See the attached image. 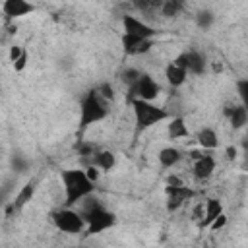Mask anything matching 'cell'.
I'll return each mask as SVG.
<instances>
[{"instance_id":"obj_26","label":"cell","mask_w":248,"mask_h":248,"mask_svg":"<svg viewBox=\"0 0 248 248\" xmlns=\"http://www.w3.org/2000/svg\"><path fill=\"white\" fill-rule=\"evenodd\" d=\"M99 172H101V169L95 167V165H91V163L85 167V174H87V178H89L91 182H97V180H99Z\"/></svg>"},{"instance_id":"obj_20","label":"cell","mask_w":248,"mask_h":248,"mask_svg":"<svg viewBox=\"0 0 248 248\" xmlns=\"http://www.w3.org/2000/svg\"><path fill=\"white\" fill-rule=\"evenodd\" d=\"M198 143H200L202 149L211 151V149H215L219 145V136H217V132L213 128H202L198 132Z\"/></svg>"},{"instance_id":"obj_27","label":"cell","mask_w":248,"mask_h":248,"mask_svg":"<svg viewBox=\"0 0 248 248\" xmlns=\"http://www.w3.org/2000/svg\"><path fill=\"white\" fill-rule=\"evenodd\" d=\"M225 225H227V215H225V213H221V215H219V217H217V219H215L207 229H209V231H221Z\"/></svg>"},{"instance_id":"obj_22","label":"cell","mask_w":248,"mask_h":248,"mask_svg":"<svg viewBox=\"0 0 248 248\" xmlns=\"http://www.w3.org/2000/svg\"><path fill=\"white\" fill-rule=\"evenodd\" d=\"M140 76H141V72H140L138 68H126V70L120 74V79L130 87L132 83H136V81L140 79Z\"/></svg>"},{"instance_id":"obj_18","label":"cell","mask_w":248,"mask_h":248,"mask_svg":"<svg viewBox=\"0 0 248 248\" xmlns=\"http://www.w3.org/2000/svg\"><path fill=\"white\" fill-rule=\"evenodd\" d=\"M167 136L169 140H182L188 136V126H186V120L182 116H174L169 120V126H167Z\"/></svg>"},{"instance_id":"obj_30","label":"cell","mask_w":248,"mask_h":248,"mask_svg":"<svg viewBox=\"0 0 248 248\" xmlns=\"http://www.w3.org/2000/svg\"><path fill=\"white\" fill-rule=\"evenodd\" d=\"M238 87H240V97H242V101H244V105L248 108V81H240Z\"/></svg>"},{"instance_id":"obj_2","label":"cell","mask_w":248,"mask_h":248,"mask_svg":"<svg viewBox=\"0 0 248 248\" xmlns=\"http://www.w3.org/2000/svg\"><path fill=\"white\" fill-rule=\"evenodd\" d=\"M110 101H107L97 89H91L79 105V128H87L91 124H97L108 116Z\"/></svg>"},{"instance_id":"obj_16","label":"cell","mask_w":248,"mask_h":248,"mask_svg":"<svg viewBox=\"0 0 248 248\" xmlns=\"http://www.w3.org/2000/svg\"><path fill=\"white\" fill-rule=\"evenodd\" d=\"M35 190H37V182H35V180L27 182V184L17 192V196H16L14 203L8 207V211H10V209H21L25 203H29V202L33 200V196H35Z\"/></svg>"},{"instance_id":"obj_1","label":"cell","mask_w":248,"mask_h":248,"mask_svg":"<svg viewBox=\"0 0 248 248\" xmlns=\"http://www.w3.org/2000/svg\"><path fill=\"white\" fill-rule=\"evenodd\" d=\"M62 184H64V203L76 205L83 198L91 196L95 190V182H91L85 174V169H66L62 170Z\"/></svg>"},{"instance_id":"obj_7","label":"cell","mask_w":248,"mask_h":248,"mask_svg":"<svg viewBox=\"0 0 248 248\" xmlns=\"http://www.w3.org/2000/svg\"><path fill=\"white\" fill-rule=\"evenodd\" d=\"M174 64H178L180 68H184L188 74L200 76L205 70V56L198 50H188V52H180L174 60Z\"/></svg>"},{"instance_id":"obj_29","label":"cell","mask_w":248,"mask_h":248,"mask_svg":"<svg viewBox=\"0 0 248 248\" xmlns=\"http://www.w3.org/2000/svg\"><path fill=\"white\" fill-rule=\"evenodd\" d=\"M21 54H23V48H21V46H17V45L10 46V62H16Z\"/></svg>"},{"instance_id":"obj_3","label":"cell","mask_w":248,"mask_h":248,"mask_svg":"<svg viewBox=\"0 0 248 248\" xmlns=\"http://www.w3.org/2000/svg\"><path fill=\"white\" fill-rule=\"evenodd\" d=\"M132 110H134V118H136V126L140 130L151 128L163 120L169 118V112L157 105H153L151 101H143V99H132Z\"/></svg>"},{"instance_id":"obj_8","label":"cell","mask_w":248,"mask_h":248,"mask_svg":"<svg viewBox=\"0 0 248 248\" xmlns=\"http://www.w3.org/2000/svg\"><path fill=\"white\" fill-rule=\"evenodd\" d=\"M122 48L128 56H140V54H145L153 48V39L124 33L122 35Z\"/></svg>"},{"instance_id":"obj_25","label":"cell","mask_w":248,"mask_h":248,"mask_svg":"<svg viewBox=\"0 0 248 248\" xmlns=\"http://www.w3.org/2000/svg\"><path fill=\"white\" fill-rule=\"evenodd\" d=\"M203 217H205V202H203V203L200 202V203H196L194 209H192V219L198 221V223H202Z\"/></svg>"},{"instance_id":"obj_4","label":"cell","mask_w":248,"mask_h":248,"mask_svg":"<svg viewBox=\"0 0 248 248\" xmlns=\"http://www.w3.org/2000/svg\"><path fill=\"white\" fill-rule=\"evenodd\" d=\"M52 225L60 231V232H68V234H78L81 231H85V217L79 209H74L72 205H66L58 211L52 213Z\"/></svg>"},{"instance_id":"obj_10","label":"cell","mask_w":248,"mask_h":248,"mask_svg":"<svg viewBox=\"0 0 248 248\" xmlns=\"http://www.w3.org/2000/svg\"><path fill=\"white\" fill-rule=\"evenodd\" d=\"M167 209L169 211H176L178 207L184 205V202H188L192 196H194V190H190L188 186L184 184H178V186H167Z\"/></svg>"},{"instance_id":"obj_15","label":"cell","mask_w":248,"mask_h":248,"mask_svg":"<svg viewBox=\"0 0 248 248\" xmlns=\"http://www.w3.org/2000/svg\"><path fill=\"white\" fill-rule=\"evenodd\" d=\"M91 165H95V167H99L101 170H112L114 169V165H116V157H114V153L112 151H107V149H101V151H95V155L91 157V161H89Z\"/></svg>"},{"instance_id":"obj_5","label":"cell","mask_w":248,"mask_h":248,"mask_svg":"<svg viewBox=\"0 0 248 248\" xmlns=\"http://www.w3.org/2000/svg\"><path fill=\"white\" fill-rule=\"evenodd\" d=\"M83 217H85V234H99V232H103V231H108L110 227H114V223H116V217H114V213H110L108 209H105L103 205H97V207H93V209H89V211H85L83 213Z\"/></svg>"},{"instance_id":"obj_14","label":"cell","mask_w":248,"mask_h":248,"mask_svg":"<svg viewBox=\"0 0 248 248\" xmlns=\"http://www.w3.org/2000/svg\"><path fill=\"white\" fill-rule=\"evenodd\" d=\"M186 78H188V72L184 68H180L178 64L174 62H169L167 68H165V79L170 87H180L186 83Z\"/></svg>"},{"instance_id":"obj_12","label":"cell","mask_w":248,"mask_h":248,"mask_svg":"<svg viewBox=\"0 0 248 248\" xmlns=\"http://www.w3.org/2000/svg\"><path fill=\"white\" fill-rule=\"evenodd\" d=\"M192 170H194V176L198 180H207L213 174V170H215V159H213V155L203 153L200 159L194 161Z\"/></svg>"},{"instance_id":"obj_23","label":"cell","mask_w":248,"mask_h":248,"mask_svg":"<svg viewBox=\"0 0 248 248\" xmlns=\"http://www.w3.org/2000/svg\"><path fill=\"white\" fill-rule=\"evenodd\" d=\"M196 21H198V25L200 27H203V29H207L213 21H215V16L209 12V10H202V12H198V16H196Z\"/></svg>"},{"instance_id":"obj_24","label":"cell","mask_w":248,"mask_h":248,"mask_svg":"<svg viewBox=\"0 0 248 248\" xmlns=\"http://www.w3.org/2000/svg\"><path fill=\"white\" fill-rule=\"evenodd\" d=\"M97 91H99L107 101H110V103L114 101V89H112V85H110V83H101V85L97 87Z\"/></svg>"},{"instance_id":"obj_31","label":"cell","mask_w":248,"mask_h":248,"mask_svg":"<svg viewBox=\"0 0 248 248\" xmlns=\"http://www.w3.org/2000/svg\"><path fill=\"white\" fill-rule=\"evenodd\" d=\"M227 157L229 159H234L236 157V147H227Z\"/></svg>"},{"instance_id":"obj_11","label":"cell","mask_w":248,"mask_h":248,"mask_svg":"<svg viewBox=\"0 0 248 248\" xmlns=\"http://www.w3.org/2000/svg\"><path fill=\"white\" fill-rule=\"evenodd\" d=\"M33 12H35V6L29 0H4L2 2V14L10 19L23 17L27 14H33Z\"/></svg>"},{"instance_id":"obj_19","label":"cell","mask_w":248,"mask_h":248,"mask_svg":"<svg viewBox=\"0 0 248 248\" xmlns=\"http://www.w3.org/2000/svg\"><path fill=\"white\" fill-rule=\"evenodd\" d=\"M221 213H223V205H221V202H219L217 198L205 200V217H203V221L200 223V227H205V229H207Z\"/></svg>"},{"instance_id":"obj_21","label":"cell","mask_w":248,"mask_h":248,"mask_svg":"<svg viewBox=\"0 0 248 248\" xmlns=\"http://www.w3.org/2000/svg\"><path fill=\"white\" fill-rule=\"evenodd\" d=\"M184 6H186V0H163V2H161V12H159V14H161L163 17L172 19V17H176V16L182 14Z\"/></svg>"},{"instance_id":"obj_9","label":"cell","mask_w":248,"mask_h":248,"mask_svg":"<svg viewBox=\"0 0 248 248\" xmlns=\"http://www.w3.org/2000/svg\"><path fill=\"white\" fill-rule=\"evenodd\" d=\"M122 27H124V33H130V35H138V37H147V39H153L157 35V31L145 23L143 19L136 17V16H130V14H124L122 16Z\"/></svg>"},{"instance_id":"obj_13","label":"cell","mask_w":248,"mask_h":248,"mask_svg":"<svg viewBox=\"0 0 248 248\" xmlns=\"http://www.w3.org/2000/svg\"><path fill=\"white\" fill-rule=\"evenodd\" d=\"M225 114H227V118H229V122H231V126L232 128H244V126H248V108H246V105L242 103V105H229L227 108H225Z\"/></svg>"},{"instance_id":"obj_28","label":"cell","mask_w":248,"mask_h":248,"mask_svg":"<svg viewBox=\"0 0 248 248\" xmlns=\"http://www.w3.org/2000/svg\"><path fill=\"white\" fill-rule=\"evenodd\" d=\"M12 66H14V70H16V72H23V68L27 66V52L23 50V54H21L16 62H12Z\"/></svg>"},{"instance_id":"obj_17","label":"cell","mask_w":248,"mask_h":248,"mask_svg":"<svg viewBox=\"0 0 248 248\" xmlns=\"http://www.w3.org/2000/svg\"><path fill=\"white\" fill-rule=\"evenodd\" d=\"M159 165L163 167V169H172V167H176L178 163H180V159H182V153L176 149V147H163L161 151H159Z\"/></svg>"},{"instance_id":"obj_6","label":"cell","mask_w":248,"mask_h":248,"mask_svg":"<svg viewBox=\"0 0 248 248\" xmlns=\"http://www.w3.org/2000/svg\"><path fill=\"white\" fill-rule=\"evenodd\" d=\"M159 93H161L159 83H157L151 76H147V74H141L140 79L128 87V99H130V101H132V99L153 101V99L159 97Z\"/></svg>"}]
</instances>
